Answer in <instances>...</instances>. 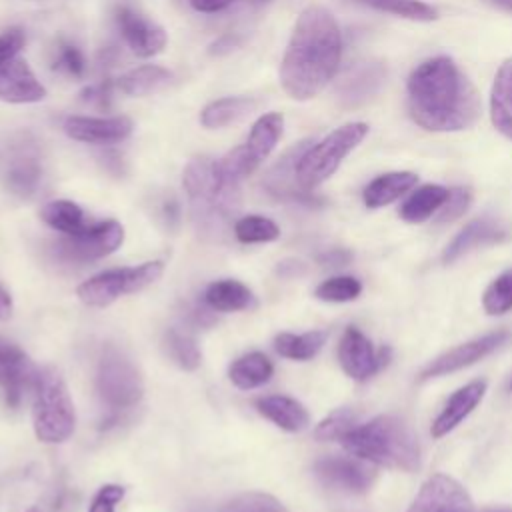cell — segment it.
Wrapping results in <instances>:
<instances>
[{"label": "cell", "instance_id": "1", "mask_svg": "<svg viewBox=\"0 0 512 512\" xmlns=\"http://www.w3.org/2000/svg\"><path fill=\"white\" fill-rule=\"evenodd\" d=\"M408 114L430 132H456L470 128L480 114V100L448 56L428 58L408 76Z\"/></svg>", "mask_w": 512, "mask_h": 512}, {"label": "cell", "instance_id": "2", "mask_svg": "<svg viewBox=\"0 0 512 512\" xmlns=\"http://www.w3.org/2000/svg\"><path fill=\"white\" fill-rule=\"evenodd\" d=\"M342 58V34L322 6L300 12L280 62V84L294 100H310L334 78Z\"/></svg>", "mask_w": 512, "mask_h": 512}, {"label": "cell", "instance_id": "3", "mask_svg": "<svg viewBox=\"0 0 512 512\" xmlns=\"http://www.w3.org/2000/svg\"><path fill=\"white\" fill-rule=\"evenodd\" d=\"M182 184L198 234L212 242L224 240L240 210V182L230 178L218 160L200 156L186 164Z\"/></svg>", "mask_w": 512, "mask_h": 512}, {"label": "cell", "instance_id": "4", "mask_svg": "<svg viewBox=\"0 0 512 512\" xmlns=\"http://www.w3.org/2000/svg\"><path fill=\"white\" fill-rule=\"evenodd\" d=\"M352 456L400 472L420 468V442L416 432L398 416L380 414L364 424L354 426L342 440Z\"/></svg>", "mask_w": 512, "mask_h": 512}, {"label": "cell", "instance_id": "5", "mask_svg": "<svg viewBox=\"0 0 512 512\" xmlns=\"http://www.w3.org/2000/svg\"><path fill=\"white\" fill-rule=\"evenodd\" d=\"M32 420L38 440L48 444L64 442L74 432V404L64 378L54 368H44L38 376Z\"/></svg>", "mask_w": 512, "mask_h": 512}, {"label": "cell", "instance_id": "6", "mask_svg": "<svg viewBox=\"0 0 512 512\" xmlns=\"http://www.w3.org/2000/svg\"><path fill=\"white\" fill-rule=\"evenodd\" d=\"M366 134L368 126L364 122H350L310 144L296 164V178L300 186L304 190H312L328 180Z\"/></svg>", "mask_w": 512, "mask_h": 512}, {"label": "cell", "instance_id": "7", "mask_svg": "<svg viewBox=\"0 0 512 512\" xmlns=\"http://www.w3.org/2000/svg\"><path fill=\"white\" fill-rule=\"evenodd\" d=\"M96 390L110 410H128L142 400L144 382L136 364L116 346H106L98 370Z\"/></svg>", "mask_w": 512, "mask_h": 512}, {"label": "cell", "instance_id": "8", "mask_svg": "<svg viewBox=\"0 0 512 512\" xmlns=\"http://www.w3.org/2000/svg\"><path fill=\"white\" fill-rule=\"evenodd\" d=\"M162 274V262H144L140 266L130 268H114L100 272L78 286V298L94 308H104L118 300L124 294H134L152 282H156Z\"/></svg>", "mask_w": 512, "mask_h": 512}, {"label": "cell", "instance_id": "9", "mask_svg": "<svg viewBox=\"0 0 512 512\" xmlns=\"http://www.w3.org/2000/svg\"><path fill=\"white\" fill-rule=\"evenodd\" d=\"M284 132V116L280 112L262 114L250 128V134L244 144L232 148L222 156L220 168L234 180L250 176L274 150Z\"/></svg>", "mask_w": 512, "mask_h": 512}, {"label": "cell", "instance_id": "10", "mask_svg": "<svg viewBox=\"0 0 512 512\" xmlns=\"http://www.w3.org/2000/svg\"><path fill=\"white\" fill-rule=\"evenodd\" d=\"M124 240V228L116 220L86 224L74 234H64L54 244V254L66 262H92L112 254Z\"/></svg>", "mask_w": 512, "mask_h": 512}, {"label": "cell", "instance_id": "11", "mask_svg": "<svg viewBox=\"0 0 512 512\" xmlns=\"http://www.w3.org/2000/svg\"><path fill=\"white\" fill-rule=\"evenodd\" d=\"M390 360V348H374L368 336L356 326H348L338 344V362L342 370L354 380H368L380 372Z\"/></svg>", "mask_w": 512, "mask_h": 512}, {"label": "cell", "instance_id": "12", "mask_svg": "<svg viewBox=\"0 0 512 512\" xmlns=\"http://www.w3.org/2000/svg\"><path fill=\"white\" fill-rule=\"evenodd\" d=\"M510 338H512V334L508 330H496V332H488L484 336H478L474 340H468L464 344H458V346L450 348L448 352L440 354L438 358H434L420 372V380L438 378V376L462 370L466 366H472L478 360H482L484 356H488L494 350H498L500 346H504Z\"/></svg>", "mask_w": 512, "mask_h": 512}, {"label": "cell", "instance_id": "13", "mask_svg": "<svg viewBox=\"0 0 512 512\" xmlns=\"http://www.w3.org/2000/svg\"><path fill=\"white\" fill-rule=\"evenodd\" d=\"M406 512H474L468 490L452 476L432 474Z\"/></svg>", "mask_w": 512, "mask_h": 512}, {"label": "cell", "instance_id": "14", "mask_svg": "<svg viewBox=\"0 0 512 512\" xmlns=\"http://www.w3.org/2000/svg\"><path fill=\"white\" fill-rule=\"evenodd\" d=\"M314 472L318 480L334 490L364 494L372 486L376 472L360 458L346 456H326L316 460Z\"/></svg>", "mask_w": 512, "mask_h": 512}, {"label": "cell", "instance_id": "15", "mask_svg": "<svg viewBox=\"0 0 512 512\" xmlns=\"http://www.w3.org/2000/svg\"><path fill=\"white\" fill-rule=\"evenodd\" d=\"M40 370L16 344L0 338V386L6 392V402L18 406L26 390H34Z\"/></svg>", "mask_w": 512, "mask_h": 512}, {"label": "cell", "instance_id": "16", "mask_svg": "<svg viewBox=\"0 0 512 512\" xmlns=\"http://www.w3.org/2000/svg\"><path fill=\"white\" fill-rule=\"evenodd\" d=\"M116 24L126 46L140 58L156 56L164 50L168 42V36L162 26L148 20L130 6H122L116 12Z\"/></svg>", "mask_w": 512, "mask_h": 512}, {"label": "cell", "instance_id": "17", "mask_svg": "<svg viewBox=\"0 0 512 512\" xmlns=\"http://www.w3.org/2000/svg\"><path fill=\"white\" fill-rule=\"evenodd\" d=\"M134 130L128 116H70L64 120V132L84 144H116Z\"/></svg>", "mask_w": 512, "mask_h": 512}, {"label": "cell", "instance_id": "18", "mask_svg": "<svg viewBox=\"0 0 512 512\" xmlns=\"http://www.w3.org/2000/svg\"><path fill=\"white\" fill-rule=\"evenodd\" d=\"M512 230L506 222L498 220V218H490V216H482L476 218L472 222H468L452 240L450 244L444 248L442 260L446 264L456 262L460 256L468 254L470 250L476 248H484V246H494V244H502L506 240H510Z\"/></svg>", "mask_w": 512, "mask_h": 512}, {"label": "cell", "instance_id": "19", "mask_svg": "<svg viewBox=\"0 0 512 512\" xmlns=\"http://www.w3.org/2000/svg\"><path fill=\"white\" fill-rule=\"evenodd\" d=\"M46 98L44 84L20 56L0 66V100L10 104H34Z\"/></svg>", "mask_w": 512, "mask_h": 512}, {"label": "cell", "instance_id": "20", "mask_svg": "<svg viewBox=\"0 0 512 512\" xmlns=\"http://www.w3.org/2000/svg\"><path fill=\"white\" fill-rule=\"evenodd\" d=\"M310 146V140L298 142L292 146L278 162L268 170L264 176V188L276 196V198H286V200H296V202H306L314 204L316 198L310 196L308 190H304L296 178V164L302 156V152Z\"/></svg>", "mask_w": 512, "mask_h": 512}, {"label": "cell", "instance_id": "21", "mask_svg": "<svg viewBox=\"0 0 512 512\" xmlns=\"http://www.w3.org/2000/svg\"><path fill=\"white\" fill-rule=\"evenodd\" d=\"M486 394V380H472L466 386L458 388L442 408V412L432 422V436L442 438L452 432L464 418L472 414V410L482 402Z\"/></svg>", "mask_w": 512, "mask_h": 512}, {"label": "cell", "instance_id": "22", "mask_svg": "<svg viewBox=\"0 0 512 512\" xmlns=\"http://www.w3.org/2000/svg\"><path fill=\"white\" fill-rule=\"evenodd\" d=\"M490 120L494 128L512 142V58H506L492 82Z\"/></svg>", "mask_w": 512, "mask_h": 512}, {"label": "cell", "instance_id": "23", "mask_svg": "<svg viewBox=\"0 0 512 512\" xmlns=\"http://www.w3.org/2000/svg\"><path fill=\"white\" fill-rule=\"evenodd\" d=\"M258 412L286 432H302L310 424L306 408L288 396H264L256 400Z\"/></svg>", "mask_w": 512, "mask_h": 512}, {"label": "cell", "instance_id": "24", "mask_svg": "<svg viewBox=\"0 0 512 512\" xmlns=\"http://www.w3.org/2000/svg\"><path fill=\"white\" fill-rule=\"evenodd\" d=\"M418 184V176L414 172H386L376 176L362 192L364 204L368 208H382L402 198Z\"/></svg>", "mask_w": 512, "mask_h": 512}, {"label": "cell", "instance_id": "25", "mask_svg": "<svg viewBox=\"0 0 512 512\" xmlns=\"http://www.w3.org/2000/svg\"><path fill=\"white\" fill-rule=\"evenodd\" d=\"M256 106L258 102L252 96H224V98L212 100L202 108L200 124L210 130L224 128L228 124L242 120L250 112H254Z\"/></svg>", "mask_w": 512, "mask_h": 512}, {"label": "cell", "instance_id": "26", "mask_svg": "<svg viewBox=\"0 0 512 512\" xmlns=\"http://www.w3.org/2000/svg\"><path fill=\"white\" fill-rule=\"evenodd\" d=\"M204 302L216 312H238L248 310L256 304L254 294L248 286L238 280H216L204 292Z\"/></svg>", "mask_w": 512, "mask_h": 512}, {"label": "cell", "instance_id": "27", "mask_svg": "<svg viewBox=\"0 0 512 512\" xmlns=\"http://www.w3.org/2000/svg\"><path fill=\"white\" fill-rule=\"evenodd\" d=\"M448 188L440 184H424L416 188L400 206V218L410 224H420L434 216L448 198Z\"/></svg>", "mask_w": 512, "mask_h": 512}, {"label": "cell", "instance_id": "28", "mask_svg": "<svg viewBox=\"0 0 512 512\" xmlns=\"http://www.w3.org/2000/svg\"><path fill=\"white\" fill-rule=\"evenodd\" d=\"M6 186L10 192H14L16 196L28 198L32 196L42 180V166L38 162V158L30 152L24 150V154H16L6 168L4 174Z\"/></svg>", "mask_w": 512, "mask_h": 512}, {"label": "cell", "instance_id": "29", "mask_svg": "<svg viewBox=\"0 0 512 512\" xmlns=\"http://www.w3.org/2000/svg\"><path fill=\"white\" fill-rule=\"evenodd\" d=\"M228 374L234 386H238L240 390H252L266 384L272 378L274 366L266 354L250 352L234 360Z\"/></svg>", "mask_w": 512, "mask_h": 512}, {"label": "cell", "instance_id": "30", "mask_svg": "<svg viewBox=\"0 0 512 512\" xmlns=\"http://www.w3.org/2000/svg\"><path fill=\"white\" fill-rule=\"evenodd\" d=\"M170 78L172 74L166 68L158 64H144L122 74L116 86L120 92L128 96H146L164 88L170 82Z\"/></svg>", "mask_w": 512, "mask_h": 512}, {"label": "cell", "instance_id": "31", "mask_svg": "<svg viewBox=\"0 0 512 512\" xmlns=\"http://www.w3.org/2000/svg\"><path fill=\"white\" fill-rule=\"evenodd\" d=\"M382 80H384V70L380 64H362L340 86V98L348 106L360 104L378 90Z\"/></svg>", "mask_w": 512, "mask_h": 512}, {"label": "cell", "instance_id": "32", "mask_svg": "<svg viewBox=\"0 0 512 512\" xmlns=\"http://www.w3.org/2000/svg\"><path fill=\"white\" fill-rule=\"evenodd\" d=\"M326 342V332L310 330L304 334L282 332L274 338V348L280 356L290 360H310L314 358Z\"/></svg>", "mask_w": 512, "mask_h": 512}, {"label": "cell", "instance_id": "33", "mask_svg": "<svg viewBox=\"0 0 512 512\" xmlns=\"http://www.w3.org/2000/svg\"><path fill=\"white\" fill-rule=\"evenodd\" d=\"M40 218L62 234H74L86 226L82 208L72 200H52L42 206Z\"/></svg>", "mask_w": 512, "mask_h": 512}, {"label": "cell", "instance_id": "34", "mask_svg": "<svg viewBox=\"0 0 512 512\" xmlns=\"http://www.w3.org/2000/svg\"><path fill=\"white\" fill-rule=\"evenodd\" d=\"M164 348L170 360L182 370H196L202 362V352L196 340L178 328H170L164 334Z\"/></svg>", "mask_w": 512, "mask_h": 512}, {"label": "cell", "instance_id": "35", "mask_svg": "<svg viewBox=\"0 0 512 512\" xmlns=\"http://www.w3.org/2000/svg\"><path fill=\"white\" fill-rule=\"evenodd\" d=\"M234 236L242 244H262L276 240L280 236V228L266 216L250 214L234 222Z\"/></svg>", "mask_w": 512, "mask_h": 512}, {"label": "cell", "instance_id": "36", "mask_svg": "<svg viewBox=\"0 0 512 512\" xmlns=\"http://www.w3.org/2000/svg\"><path fill=\"white\" fill-rule=\"evenodd\" d=\"M352 2L380 10V12H388L400 18L418 20V22H430V20H436L438 16L432 6L420 0H352Z\"/></svg>", "mask_w": 512, "mask_h": 512}, {"label": "cell", "instance_id": "37", "mask_svg": "<svg viewBox=\"0 0 512 512\" xmlns=\"http://www.w3.org/2000/svg\"><path fill=\"white\" fill-rule=\"evenodd\" d=\"M482 306L486 314L500 316L512 310V268L498 274L482 294Z\"/></svg>", "mask_w": 512, "mask_h": 512}, {"label": "cell", "instance_id": "38", "mask_svg": "<svg viewBox=\"0 0 512 512\" xmlns=\"http://www.w3.org/2000/svg\"><path fill=\"white\" fill-rule=\"evenodd\" d=\"M354 426H358V414L352 408H338L314 428V438L322 442L342 440Z\"/></svg>", "mask_w": 512, "mask_h": 512}, {"label": "cell", "instance_id": "39", "mask_svg": "<svg viewBox=\"0 0 512 512\" xmlns=\"http://www.w3.org/2000/svg\"><path fill=\"white\" fill-rule=\"evenodd\" d=\"M362 292V282L354 276H332L316 286V298L324 302H350Z\"/></svg>", "mask_w": 512, "mask_h": 512}, {"label": "cell", "instance_id": "40", "mask_svg": "<svg viewBox=\"0 0 512 512\" xmlns=\"http://www.w3.org/2000/svg\"><path fill=\"white\" fill-rule=\"evenodd\" d=\"M216 512H288L280 500H276L270 494L262 492H250L232 498Z\"/></svg>", "mask_w": 512, "mask_h": 512}, {"label": "cell", "instance_id": "41", "mask_svg": "<svg viewBox=\"0 0 512 512\" xmlns=\"http://www.w3.org/2000/svg\"><path fill=\"white\" fill-rule=\"evenodd\" d=\"M54 68L62 70L74 78H80L86 70V60L82 56V52L70 44V42H62L56 50V58H54Z\"/></svg>", "mask_w": 512, "mask_h": 512}, {"label": "cell", "instance_id": "42", "mask_svg": "<svg viewBox=\"0 0 512 512\" xmlns=\"http://www.w3.org/2000/svg\"><path fill=\"white\" fill-rule=\"evenodd\" d=\"M470 200H472V194L468 188H452L448 192V198L444 202V206L438 210V222H452L456 220L458 216H462L468 206H470Z\"/></svg>", "mask_w": 512, "mask_h": 512}, {"label": "cell", "instance_id": "43", "mask_svg": "<svg viewBox=\"0 0 512 512\" xmlns=\"http://www.w3.org/2000/svg\"><path fill=\"white\" fill-rule=\"evenodd\" d=\"M124 498V488L118 486V484H106L102 486L92 504H90V510L88 512H114L116 510V504Z\"/></svg>", "mask_w": 512, "mask_h": 512}, {"label": "cell", "instance_id": "44", "mask_svg": "<svg viewBox=\"0 0 512 512\" xmlns=\"http://www.w3.org/2000/svg\"><path fill=\"white\" fill-rule=\"evenodd\" d=\"M24 46V32L20 28H8L6 32L0 34V66L18 56L20 48Z\"/></svg>", "mask_w": 512, "mask_h": 512}, {"label": "cell", "instance_id": "45", "mask_svg": "<svg viewBox=\"0 0 512 512\" xmlns=\"http://www.w3.org/2000/svg\"><path fill=\"white\" fill-rule=\"evenodd\" d=\"M110 98H112V82L110 80H102L98 84H92V86L84 88V92H82V100L86 104H92V106H98V108H108Z\"/></svg>", "mask_w": 512, "mask_h": 512}, {"label": "cell", "instance_id": "46", "mask_svg": "<svg viewBox=\"0 0 512 512\" xmlns=\"http://www.w3.org/2000/svg\"><path fill=\"white\" fill-rule=\"evenodd\" d=\"M190 6L198 12H204V14H214V12H222L234 4H250V6H262L270 0H188Z\"/></svg>", "mask_w": 512, "mask_h": 512}, {"label": "cell", "instance_id": "47", "mask_svg": "<svg viewBox=\"0 0 512 512\" xmlns=\"http://www.w3.org/2000/svg\"><path fill=\"white\" fill-rule=\"evenodd\" d=\"M318 260L324 262V264H328V266H344V264L350 260V252L336 248V250H328V252L320 254Z\"/></svg>", "mask_w": 512, "mask_h": 512}, {"label": "cell", "instance_id": "48", "mask_svg": "<svg viewBox=\"0 0 512 512\" xmlns=\"http://www.w3.org/2000/svg\"><path fill=\"white\" fill-rule=\"evenodd\" d=\"M10 314H12V298L6 292V288L0 284V320L10 318Z\"/></svg>", "mask_w": 512, "mask_h": 512}, {"label": "cell", "instance_id": "49", "mask_svg": "<svg viewBox=\"0 0 512 512\" xmlns=\"http://www.w3.org/2000/svg\"><path fill=\"white\" fill-rule=\"evenodd\" d=\"M232 46H236V38L234 36H224V38H220L214 46H212V52H226V50H230Z\"/></svg>", "mask_w": 512, "mask_h": 512}, {"label": "cell", "instance_id": "50", "mask_svg": "<svg viewBox=\"0 0 512 512\" xmlns=\"http://www.w3.org/2000/svg\"><path fill=\"white\" fill-rule=\"evenodd\" d=\"M488 2H492L494 6H498V8L506 10V12H512V0H488Z\"/></svg>", "mask_w": 512, "mask_h": 512}, {"label": "cell", "instance_id": "51", "mask_svg": "<svg viewBox=\"0 0 512 512\" xmlns=\"http://www.w3.org/2000/svg\"><path fill=\"white\" fill-rule=\"evenodd\" d=\"M486 512H512V508H494V510H486Z\"/></svg>", "mask_w": 512, "mask_h": 512}, {"label": "cell", "instance_id": "52", "mask_svg": "<svg viewBox=\"0 0 512 512\" xmlns=\"http://www.w3.org/2000/svg\"><path fill=\"white\" fill-rule=\"evenodd\" d=\"M508 390L512 392V378H510V382H508Z\"/></svg>", "mask_w": 512, "mask_h": 512}, {"label": "cell", "instance_id": "53", "mask_svg": "<svg viewBox=\"0 0 512 512\" xmlns=\"http://www.w3.org/2000/svg\"><path fill=\"white\" fill-rule=\"evenodd\" d=\"M28 512H40V510H38V508H30Z\"/></svg>", "mask_w": 512, "mask_h": 512}]
</instances>
